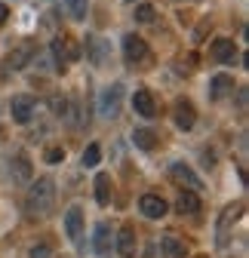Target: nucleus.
<instances>
[{
  "label": "nucleus",
  "mask_w": 249,
  "mask_h": 258,
  "mask_svg": "<svg viewBox=\"0 0 249 258\" xmlns=\"http://www.w3.org/2000/svg\"><path fill=\"white\" fill-rule=\"evenodd\" d=\"M52 200H55V184H52V178H37L34 184H31V190H28V215H34V218H46L49 212H52Z\"/></svg>",
  "instance_id": "nucleus-1"
},
{
  "label": "nucleus",
  "mask_w": 249,
  "mask_h": 258,
  "mask_svg": "<svg viewBox=\"0 0 249 258\" xmlns=\"http://www.w3.org/2000/svg\"><path fill=\"white\" fill-rule=\"evenodd\" d=\"M52 55H55V68L65 71V64L74 61V58L80 55V49H77V43H74L68 34H58V37L52 40Z\"/></svg>",
  "instance_id": "nucleus-2"
},
{
  "label": "nucleus",
  "mask_w": 249,
  "mask_h": 258,
  "mask_svg": "<svg viewBox=\"0 0 249 258\" xmlns=\"http://www.w3.org/2000/svg\"><path fill=\"white\" fill-rule=\"evenodd\" d=\"M37 52V46H34V40H25V43H19L7 58H4V68L7 71H22L25 68V64L31 61V55H34Z\"/></svg>",
  "instance_id": "nucleus-3"
},
{
  "label": "nucleus",
  "mask_w": 249,
  "mask_h": 258,
  "mask_svg": "<svg viewBox=\"0 0 249 258\" xmlns=\"http://www.w3.org/2000/svg\"><path fill=\"white\" fill-rule=\"evenodd\" d=\"M120 99H123V86L120 83H114V86H108L105 92H102V99H99V114L102 117H117L120 114Z\"/></svg>",
  "instance_id": "nucleus-4"
},
{
  "label": "nucleus",
  "mask_w": 249,
  "mask_h": 258,
  "mask_svg": "<svg viewBox=\"0 0 249 258\" xmlns=\"http://www.w3.org/2000/svg\"><path fill=\"white\" fill-rule=\"evenodd\" d=\"M139 212L145 215V218H163L166 215V200H160L157 194H145V197L139 200Z\"/></svg>",
  "instance_id": "nucleus-5"
},
{
  "label": "nucleus",
  "mask_w": 249,
  "mask_h": 258,
  "mask_svg": "<svg viewBox=\"0 0 249 258\" xmlns=\"http://www.w3.org/2000/svg\"><path fill=\"white\" fill-rule=\"evenodd\" d=\"M34 108H37V105H34V99H31V95H16L13 105H10L16 123H31V117H34Z\"/></svg>",
  "instance_id": "nucleus-6"
},
{
  "label": "nucleus",
  "mask_w": 249,
  "mask_h": 258,
  "mask_svg": "<svg viewBox=\"0 0 249 258\" xmlns=\"http://www.w3.org/2000/svg\"><path fill=\"white\" fill-rule=\"evenodd\" d=\"M133 108H136V114L139 117H157V102H154V95L148 92V89H136V95H133Z\"/></svg>",
  "instance_id": "nucleus-7"
},
{
  "label": "nucleus",
  "mask_w": 249,
  "mask_h": 258,
  "mask_svg": "<svg viewBox=\"0 0 249 258\" xmlns=\"http://www.w3.org/2000/svg\"><path fill=\"white\" fill-rule=\"evenodd\" d=\"M169 175H172L181 187H188V190H200V187H203V181H200L188 166H184V163H172V166H169Z\"/></svg>",
  "instance_id": "nucleus-8"
},
{
  "label": "nucleus",
  "mask_w": 249,
  "mask_h": 258,
  "mask_svg": "<svg viewBox=\"0 0 249 258\" xmlns=\"http://www.w3.org/2000/svg\"><path fill=\"white\" fill-rule=\"evenodd\" d=\"M123 55H127V61H142V58H148V43L136 34L123 37Z\"/></svg>",
  "instance_id": "nucleus-9"
},
{
  "label": "nucleus",
  "mask_w": 249,
  "mask_h": 258,
  "mask_svg": "<svg viewBox=\"0 0 249 258\" xmlns=\"http://www.w3.org/2000/svg\"><path fill=\"white\" fill-rule=\"evenodd\" d=\"M65 231H68L71 243H80V237H83V209L80 206H71L68 209V215H65Z\"/></svg>",
  "instance_id": "nucleus-10"
},
{
  "label": "nucleus",
  "mask_w": 249,
  "mask_h": 258,
  "mask_svg": "<svg viewBox=\"0 0 249 258\" xmlns=\"http://www.w3.org/2000/svg\"><path fill=\"white\" fill-rule=\"evenodd\" d=\"M209 55L215 58V61H234V55H237V46H234V40H228V37H219L212 46H209Z\"/></svg>",
  "instance_id": "nucleus-11"
},
{
  "label": "nucleus",
  "mask_w": 249,
  "mask_h": 258,
  "mask_svg": "<svg viewBox=\"0 0 249 258\" xmlns=\"http://www.w3.org/2000/svg\"><path fill=\"white\" fill-rule=\"evenodd\" d=\"M117 252H120V258H136V231L130 228V224L117 237Z\"/></svg>",
  "instance_id": "nucleus-12"
},
{
  "label": "nucleus",
  "mask_w": 249,
  "mask_h": 258,
  "mask_svg": "<svg viewBox=\"0 0 249 258\" xmlns=\"http://www.w3.org/2000/svg\"><path fill=\"white\" fill-rule=\"evenodd\" d=\"M96 252L99 258H111V228L105 221L96 224Z\"/></svg>",
  "instance_id": "nucleus-13"
},
{
  "label": "nucleus",
  "mask_w": 249,
  "mask_h": 258,
  "mask_svg": "<svg viewBox=\"0 0 249 258\" xmlns=\"http://www.w3.org/2000/svg\"><path fill=\"white\" fill-rule=\"evenodd\" d=\"M194 120H197V114H194L191 102H175V126L178 129H191Z\"/></svg>",
  "instance_id": "nucleus-14"
},
{
  "label": "nucleus",
  "mask_w": 249,
  "mask_h": 258,
  "mask_svg": "<svg viewBox=\"0 0 249 258\" xmlns=\"http://www.w3.org/2000/svg\"><path fill=\"white\" fill-rule=\"evenodd\" d=\"M175 209L181 215H194L200 209V197H197V190H181L178 194V200H175Z\"/></svg>",
  "instance_id": "nucleus-15"
},
{
  "label": "nucleus",
  "mask_w": 249,
  "mask_h": 258,
  "mask_svg": "<svg viewBox=\"0 0 249 258\" xmlns=\"http://www.w3.org/2000/svg\"><path fill=\"white\" fill-rule=\"evenodd\" d=\"M231 89H234V77H228V74H215L209 80V95L212 99H225Z\"/></svg>",
  "instance_id": "nucleus-16"
},
{
  "label": "nucleus",
  "mask_w": 249,
  "mask_h": 258,
  "mask_svg": "<svg viewBox=\"0 0 249 258\" xmlns=\"http://www.w3.org/2000/svg\"><path fill=\"white\" fill-rule=\"evenodd\" d=\"M96 200H99V206H108L111 203V175L108 172H99L96 175Z\"/></svg>",
  "instance_id": "nucleus-17"
},
{
  "label": "nucleus",
  "mask_w": 249,
  "mask_h": 258,
  "mask_svg": "<svg viewBox=\"0 0 249 258\" xmlns=\"http://www.w3.org/2000/svg\"><path fill=\"white\" fill-rule=\"evenodd\" d=\"M163 252H166L169 258H188V246H184L175 234H166V237H163Z\"/></svg>",
  "instance_id": "nucleus-18"
},
{
  "label": "nucleus",
  "mask_w": 249,
  "mask_h": 258,
  "mask_svg": "<svg viewBox=\"0 0 249 258\" xmlns=\"http://www.w3.org/2000/svg\"><path fill=\"white\" fill-rule=\"evenodd\" d=\"M133 142H136V148H142V151H154V148H157V133H151V129H136V133H133Z\"/></svg>",
  "instance_id": "nucleus-19"
},
{
  "label": "nucleus",
  "mask_w": 249,
  "mask_h": 258,
  "mask_svg": "<svg viewBox=\"0 0 249 258\" xmlns=\"http://www.w3.org/2000/svg\"><path fill=\"white\" fill-rule=\"evenodd\" d=\"M86 52L92 55V61H96V64H105V40L89 37V40H86Z\"/></svg>",
  "instance_id": "nucleus-20"
},
{
  "label": "nucleus",
  "mask_w": 249,
  "mask_h": 258,
  "mask_svg": "<svg viewBox=\"0 0 249 258\" xmlns=\"http://www.w3.org/2000/svg\"><path fill=\"white\" fill-rule=\"evenodd\" d=\"M13 169H16V178H19V181H28V178H31V163H28L25 154H19V157L13 160Z\"/></svg>",
  "instance_id": "nucleus-21"
},
{
  "label": "nucleus",
  "mask_w": 249,
  "mask_h": 258,
  "mask_svg": "<svg viewBox=\"0 0 249 258\" xmlns=\"http://www.w3.org/2000/svg\"><path fill=\"white\" fill-rule=\"evenodd\" d=\"M86 4H89V0H65V10H68V16L71 19H86Z\"/></svg>",
  "instance_id": "nucleus-22"
},
{
  "label": "nucleus",
  "mask_w": 249,
  "mask_h": 258,
  "mask_svg": "<svg viewBox=\"0 0 249 258\" xmlns=\"http://www.w3.org/2000/svg\"><path fill=\"white\" fill-rule=\"evenodd\" d=\"M99 160H102V148L99 145H89L83 151V166H99Z\"/></svg>",
  "instance_id": "nucleus-23"
},
{
  "label": "nucleus",
  "mask_w": 249,
  "mask_h": 258,
  "mask_svg": "<svg viewBox=\"0 0 249 258\" xmlns=\"http://www.w3.org/2000/svg\"><path fill=\"white\" fill-rule=\"evenodd\" d=\"M154 16H157V13H154V7H139L136 10V22H142V25L154 22Z\"/></svg>",
  "instance_id": "nucleus-24"
},
{
  "label": "nucleus",
  "mask_w": 249,
  "mask_h": 258,
  "mask_svg": "<svg viewBox=\"0 0 249 258\" xmlns=\"http://www.w3.org/2000/svg\"><path fill=\"white\" fill-rule=\"evenodd\" d=\"M31 258H52V246L49 243H37L31 249Z\"/></svg>",
  "instance_id": "nucleus-25"
},
{
  "label": "nucleus",
  "mask_w": 249,
  "mask_h": 258,
  "mask_svg": "<svg viewBox=\"0 0 249 258\" xmlns=\"http://www.w3.org/2000/svg\"><path fill=\"white\" fill-rule=\"evenodd\" d=\"M49 108H52V114L65 117V111H68V102H65V99H58V95H52V99H49Z\"/></svg>",
  "instance_id": "nucleus-26"
},
{
  "label": "nucleus",
  "mask_w": 249,
  "mask_h": 258,
  "mask_svg": "<svg viewBox=\"0 0 249 258\" xmlns=\"http://www.w3.org/2000/svg\"><path fill=\"white\" fill-rule=\"evenodd\" d=\"M61 160H65V151L61 148H49L46 151V163H61Z\"/></svg>",
  "instance_id": "nucleus-27"
},
{
  "label": "nucleus",
  "mask_w": 249,
  "mask_h": 258,
  "mask_svg": "<svg viewBox=\"0 0 249 258\" xmlns=\"http://www.w3.org/2000/svg\"><path fill=\"white\" fill-rule=\"evenodd\" d=\"M7 16H10V10H7L4 4H0V28H4V25H7Z\"/></svg>",
  "instance_id": "nucleus-28"
}]
</instances>
